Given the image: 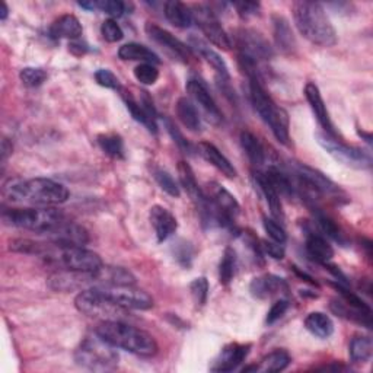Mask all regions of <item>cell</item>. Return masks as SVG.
<instances>
[{"label":"cell","mask_w":373,"mask_h":373,"mask_svg":"<svg viewBox=\"0 0 373 373\" xmlns=\"http://www.w3.org/2000/svg\"><path fill=\"white\" fill-rule=\"evenodd\" d=\"M69 190L63 184L48 178H9L2 185V197L11 204L56 206L69 200Z\"/></svg>","instance_id":"obj_1"},{"label":"cell","mask_w":373,"mask_h":373,"mask_svg":"<svg viewBox=\"0 0 373 373\" xmlns=\"http://www.w3.org/2000/svg\"><path fill=\"white\" fill-rule=\"evenodd\" d=\"M95 332L115 349L126 350L136 356L152 357L159 350L152 334L124 321H101Z\"/></svg>","instance_id":"obj_2"},{"label":"cell","mask_w":373,"mask_h":373,"mask_svg":"<svg viewBox=\"0 0 373 373\" xmlns=\"http://www.w3.org/2000/svg\"><path fill=\"white\" fill-rule=\"evenodd\" d=\"M293 19L299 33L312 44L332 47L337 44V33L321 4L299 0L292 6Z\"/></svg>","instance_id":"obj_3"},{"label":"cell","mask_w":373,"mask_h":373,"mask_svg":"<svg viewBox=\"0 0 373 373\" xmlns=\"http://www.w3.org/2000/svg\"><path fill=\"white\" fill-rule=\"evenodd\" d=\"M2 217L11 226L44 235L54 233L61 225L68 222L65 214L54 207L5 209Z\"/></svg>","instance_id":"obj_4"},{"label":"cell","mask_w":373,"mask_h":373,"mask_svg":"<svg viewBox=\"0 0 373 373\" xmlns=\"http://www.w3.org/2000/svg\"><path fill=\"white\" fill-rule=\"evenodd\" d=\"M120 356L114 346L97 332L86 335L75 352V362L88 370L93 372H110L118 366Z\"/></svg>","instance_id":"obj_5"},{"label":"cell","mask_w":373,"mask_h":373,"mask_svg":"<svg viewBox=\"0 0 373 373\" xmlns=\"http://www.w3.org/2000/svg\"><path fill=\"white\" fill-rule=\"evenodd\" d=\"M75 306L80 314L101 321H122L129 312V309L114 303L98 288L80 290L75 298Z\"/></svg>","instance_id":"obj_6"},{"label":"cell","mask_w":373,"mask_h":373,"mask_svg":"<svg viewBox=\"0 0 373 373\" xmlns=\"http://www.w3.org/2000/svg\"><path fill=\"white\" fill-rule=\"evenodd\" d=\"M53 245V251L47 260L63 267V270L95 273L104 266L101 257L97 253L86 250L85 246H58L54 242Z\"/></svg>","instance_id":"obj_7"},{"label":"cell","mask_w":373,"mask_h":373,"mask_svg":"<svg viewBox=\"0 0 373 373\" xmlns=\"http://www.w3.org/2000/svg\"><path fill=\"white\" fill-rule=\"evenodd\" d=\"M315 139L330 157L341 165L353 169H369L372 167L370 153L360 147L349 146L325 132H317Z\"/></svg>","instance_id":"obj_8"},{"label":"cell","mask_w":373,"mask_h":373,"mask_svg":"<svg viewBox=\"0 0 373 373\" xmlns=\"http://www.w3.org/2000/svg\"><path fill=\"white\" fill-rule=\"evenodd\" d=\"M293 169L299 178L302 189H305L312 196H331L338 199L341 196H345V191L340 189V185L331 181L321 171L299 162L293 164Z\"/></svg>","instance_id":"obj_9"},{"label":"cell","mask_w":373,"mask_h":373,"mask_svg":"<svg viewBox=\"0 0 373 373\" xmlns=\"http://www.w3.org/2000/svg\"><path fill=\"white\" fill-rule=\"evenodd\" d=\"M193 21L199 25L206 38L216 47L222 50H231L232 41L226 31L217 19L214 11L207 5H196L191 8Z\"/></svg>","instance_id":"obj_10"},{"label":"cell","mask_w":373,"mask_h":373,"mask_svg":"<svg viewBox=\"0 0 373 373\" xmlns=\"http://www.w3.org/2000/svg\"><path fill=\"white\" fill-rule=\"evenodd\" d=\"M98 288L108 299L124 309L147 310L153 306V299L149 293L142 289L135 288V285L127 286H95Z\"/></svg>","instance_id":"obj_11"},{"label":"cell","mask_w":373,"mask_h":373,"mask_svg":"<svg viewBox=\"0 0 373 373\" xmlns=\"http://www.w3.org/2000/svg\"><path fill=\"white\" fill-rule=\"evenodd\" d=\"M235 44L241 51L239 54L253 58L257 63L263 60H270L274 56L270 43L256 29H238L235 34Z\"/></svg>","instance_id":"obj_12"},{"label":"cell","mask_w":373,"mask_h":373,"mask_svg":"<svg viewBox=\"0 0 373 373\" xmlns=\"http://www.w3.org/2000/svg\"><path fill=\"white\" fill-rule=\"evenodd\" d=\"M145 31L150 40L159 44L162 48H165L167 53H169L174 58L182 61V63H190L191 58L194 57V51L190 48V46H186L185 43L178 40L169 31L161 28L159 25L153 22H146Z\"/></svg>","instance_id":"obj_13"},{"label":"cell","mask_w":373,"mask_h":373,"mask_svg":"<svg viewBox=\"0 0 373 373\" xmlns=\"http://www.w3.org/2000/svg\"><path fill=\"white\" fill-rule=\"evenodd\" d=\"M251 345H238L231 343L222 349V352L217 354L213 360L210 370L216 373H228L236 370L250 354Z\"/></svg>","instance_id":"obj_14"},{"label":"cell","mask_w":373,"mask_h":373,"mask_svg":"<svg viewBox=\"0 0 373 373\" xmlns=\"http://www.w3.org/2000/svg\"><path fill=\"white\" fill-rule=\"evenodd\" d=\"M207 199L211 201V204L219 210L228 221L232 224L241 213V206L233 194H231L224 185L217 182H210L207 185V191L204 193Z\"/></svg>","instance_id":"obj_15"},{"label":"cell","mask_w":373,"mask_h":373,"mask_svg":"<svg viewBox=\"0 0 373 373\" xmlns=\"http://www.w3.org/2000/svg\"><path fill=\"white\" fill-rule=\"evenodd\" d=\"M186 92L190 93V97L194 100V103L206 112L209 121H211L213 124L222 122V111L217 107L216 101L213 100L207 86L203 82L197 79H190L189 83H186Z\"/></svg>","instance_id":"obj_16"},{"label":"cell","mask_w":373,"mask_h":373,"mask_svg":"<svg viewBox=\"0 0 373 373\" xmlns=\"http://www.w3.org/2000/svg\"><path fill=\"white\" fill-rule=\"evenodd\" d=\"M305 97H306V101L310 107V110H312L314 115L317 117L320 126L324 129V132L330 136H337L335 133V129H334V124L331 121V117H330V112L327 110V105L322 100V95L321 92L318 89V86L312 82L306 83L305 86Z\"/></svg>","instance_id":"obj_17"},{"label":"cell","mask_w":373,"mask_h":373,"mask_svg":"<svg viewBox=\"0 0 373 373\" xmlns=\"http://www.w3.org/2000/svg\"><path fill=\"white\" fill-rule=\"evenodd\" d=\"M149 221L157 233L159 243L169 239L178 229L177 217L164 206H153L149 211Z\"/></svg>","instance_id":"obj_18"},{"label":"cell","mask_w":373,"mask_h":373,"mask_svg":"<svg viewBox=\"0 0 373 373\" xmlns=\"http://www.w3.org/2000/svg\"><path fill=\"white\" fill-rule=\"evenodd\" d=\"M177 171H178L179 184H181V186L184 189V191H185L186 194H189V197L193 200V203L197 206L199 211L201 213V211L207 207L209 199L206 197L204 191L200 189V185H199L197 179H196V175H194L193 168H191L189 164H186V162L181 161V162L178 164Z\"/></svg>","instance_id":"obj_19"},{"label":"cell","mask_w":373,"mask_h":373,"mask_svg":"<svg viewBox=\"0 0 373 373\" xmlns=\"http://www.w3.org/2000/svg\"><path fill=\"white\" fill-rule=\"evenodd\" d=\"M189 46L193 51H196L201 58H204L207 63L216 70L217 78L225 79V80H231L229 76V69L226 61L222 58V56L217 53L216 50H213L203 38L197 37V36H191L189 40Z\"/></svg>","instance_id":"obj_20"},{"label":"cell","mask_w":373,"mask_h":373,"mask_svg":"<svg viewBox=\"0 0 373 373\" xmlns=\"http://www.w3.org/2000/svg\"><path fill=\"white\" fill-rule=\"evenodd\" d=\"M289 290L288 283L282 277L274 274H264L261 277L254 278L250 285V292L257 299H270L273 296L286 293Z\"/></svg>","instance_id":"obj_21"},{"label":"cell","mask_w":373,"mask_h":373,"mask_svg":"<svg viewBox=\"0 0 373 373\" xmlns=\"http://www.w3.org/2000/svg\"><path fill=\"white\" fill-rule=\"evenodd\" d=\"M197 152L201 154L204 161H207L211 167H214L217 171L222 172L225 177L235 178L238 175L231 161L214 145L209 142H200L197 145Z\"/></svg>","instance_id":"obj_22"},{"label":"cell","mask_w":373,"mask_h":373,"mask_svg":"<svg viewBox=\"0 0 373 373\" xmlns=\"http://www.w3.org/2000/svg\"><path fill=\"white\" fill-rule=\"evenodd\" d=\"M271 21H273L274 41L277 47L285 54H293L298 44H296V38H295V34H293L289 21L282 15H273Z\"/></svg>","instance_id":"obj_23"},{"label":"cell","mask_w":373,"mask_h":373,"mask_svg":"<svg viewBox=\"0 0 373 373\" xmlns=\"http://www.w3.org/2000/svg\"><path fill=\"white\" fill-rule=\"evenodd\" d=\"M254 181L257 184V186L260 189L261 194L264 196L270 211L273 214L274 219L277 222H283L285 221V211H283V206H282V200H280L278 193L275 191V189L273 186V184L268 181V178L266 177L264 172H254Z\"/></svg>","instance_id":"obj_24"},{"label":"cell","mask_w":373,"mask_h":373,"mask_svg":"<svg viewBox=\"0 0 373 373\" xmlns=\"http://www.w3.org/2000/svg\"><path fill=\"white\" fill-rule=\"evenodd\" d=\"M292 363L290 354L283 350V349H277L267 356H264L258 364H251L242 369V372H264V373H275V372H283L285 369L289 367Z\"/></svg>","instance_id":"obj_25"},{"label":"cell","mask_w":373,"mask_h":373,"mask_svg":"<svg viewBox=\"0 0 373 373\" xmlns=\"http://www.w3.org/2000/svg\"><path fill=\"white\" fill-rule=\"evenodd\" d=\"M82 34V23L75 15H61L50 26V36L54 38L79 40Z\"/></svg>","instance_id":"obj_26"},{"label":"cell","mask_w":373,"mask_h":373,"mask_svg":"<svg viewBox=\"0 0 373 373\" xmlns=\"http://www.w3.org/2000/svg\"><path fill=\"white\" fill-rule=\"evenodd\" d=\"M306 253L314 261L320 264H327L334 257V250L330 242L318 235V233H309L306 238Z\"/></svg>","instance_id":"obj_27"},{"label":"cell","mask_w":373,"mask_h":373,"mask_svg":"<svg viewBox=\"0 0 373 373\" xmlns=\"http://www.w3.org/2000/svg\"><path fill=\"white\" fill-rule=\"evenodd\" d=\"M118 57L124 61H140V63H150V65H159L161 58L157 53H153L150 48L137 44L129 43L120 47Z\"/></svg>","instance_id":"obj_28"},{"label":"cell","mask_w":373,"mask_h":373,"mask_svg":"<svg viewBox=\"0 0 373 373\" xmlns=\"http://www.w3.org/2000/svg\"><path fill=\"white\" fill-rule=\"evenodd\" d=\"M330 308L332 312L340 318L357 322L360 325H364L366 328H372V314L347 305L343 299H332Z\"/></svg>","instance_id":"obj_29"},{"label":"cell","mask_w":373,"mask_h":373,"mask_svg":"<svg viewBox=\"0 0 373 373\" xmlns=\"http://www.w3.org/2000/svg\"><path fill=\"white\" fill-rule=\"evenodd\" d=\"M118 92H120V95H121L124 104H126L127 110L130 111L132 117H133L137 122L143 124V126H145L150 133L157 135V133H158V124H157V121L152 120V118L143 111V108L140 107L137 98L133 95V93H132L130 90H127L126 88H121Z\"/></svg>","instance_id":"obj_30"},{"label":"cell","mask_w":373,"mask_h":373,"mask_svg":"<svg viewBox=\"0 0 373 373\" xmlns=\"http://www.w3.org/2000/svg\"><path fill=\"white\" fill-rule=\"evenodd\" d=\"M164 14L171 25H174L175 28H190L193 23L191 8L179 2V0H169V2H167L164 5Z\"/></svg>","instance_id":"obj_31"},{"label":"cell","mask_w":373,"mask_h":373,"mask_svg":"<svg viewBox=\"0 0 373 373\" xmlns=\"http://www.w3.org/2000/svg\"><path fill=\"white\" fill-rule=\"evenodd\" d=\"M267 126H270L274 137L285 146L290 145V133H289V115L288 112L280 108L275 107L273 110V112L270 114V117L266 121Z\"/></svg>","instance_id":"obj_32"},{"label":"cell","mask_w":373,"mask_h":373,"mask_svg":"<svg viewBox=\"0 0 373 373\" xmlns=\"http://www.w3.org/2000/svg\"><path fill=\"white\" fill-rule=\"evenodd\" d=\"M177 117L190 132H201V118L196 105L189 98H179L175 104Z\"/></svg>","instance_id":"obj_33"},{"label":"cell","mask_w":373,"mask_h":373,"mask_svg":"<svg viewBox=\"0 0 373 373\" xmlns=\"http://www.w3.org/2000/svg\"><path fill=\"white\" fill-rule=\"evenodd\" d=\"M239 140L250 162L257 168L263 167L266 162V150L263 143L258 140V137L250 132H242Z\"/></svg>","instance_id":"obj_34"},{"label":"cell","mask_w":373,"mask_h":373,"mask_svg":"<svg viewBox=\"0 0 373 373\" xmlns=\"http://www.w3.org/2000/svg\"><path fill=\"white\" fill-rule=\"evenodd\" d=\"M305 328L318 338H328L334 332V322L324 312H310L305 318Z\"/></svg>","instance_id":"obj_35"},{"label":"cell","mask_w":373,"mask_h":373,"mask_svg":"<svg viewBox=\"0 0 373 373\" xmlns=\"http://www.w3.org/2000/svg\"><path fill=\"white\" fill-rule=\"evenodd\" d=\"M373 353V341L369 335H356L350 341L349 354L353 363H366Z\"/></svg>","instance_id":"obj_36"},{"label":"cell","mask_w":373,"mask_h":373,"mask_svg":"<svg viewBox=\"0 0 373 373\" xmlns=\"http://www.w3.org/2000/svg\"><path fill=\"white\" fill-rule=\"evenodd\" d=\"M264 174L268 178V181L273 184V186L278 193V196H285V197L290 199L295 194V186H293L290 178L285 172H282L275 167H270L267 169V172H264Z\"/></svg>","instance_id":"obj_37"},{"label":"cell","mask_w":373,"mask_h":373,"mask_svg":"<svg viewBox=\"0 0 373 373\" xmlns=\"http://www.w3.org/2000/svg\"><path fill=\"white\" fill-rule=\"evenodd\" d=\"M315 221H317V225L318 228L321 229L322 233H325L328 238H331L332 241L338 242L340 245L346 246L349 243L346 235L343 233V231L340 229V226L331 219L330 216L321 213V211H317L315 213Z\"/></svg>","instance_id":"obj_38"},{"label":"cell","mask_w":373,"mask_h":373,"mask_svg":"<svg viewBox=\"0 0 373 373\" xmlns=\"http://www.w3.org/2000/svg\"><path fill=\"white\" fill-rule=\"evenodd\" d=\"M97 142L103 152L108 154L112 159H124V142L120 135L115 133H107L100 135L97 137Z\"/></svg>","instance_id":"obj_39"},{"label":"cell","mask_w":373,"mask_h":373,"mask_svg":"<svg viewBox=\"0 0 373 373\" xmlns=\"http://www.w3.org/2000/svg\"><path fill=\"white\" fill-rule=\"evenodd\" d=\"M235 273H236V254H235L233 248L228 246L225 253H224L221 264H219L221 285H224V286L231 285V282L235 277Z\"/></svg>","instance_id":"obj_40"},{"label":"cell","mask_w":373,"mask_h":373,"mask_svg":"<svg viewBox=\"0 0 373 373\" xmlns=\"http://www.w3.org/2000/svg\"><path fill=\"white\" fill-rule=\"evenodd\" d=\"M153 177H154V179H157L158 185L161 186V189L167 194H169L171 197H175V199H178L181 196V191H179V186H178L177 181L172 178V175L168 171H165V169H154Z\"/></svg>","instance_id":"obj_41"},{"label":"cell","mask_w":373,"mask_h":373,"mask_svg":"<svg viewBox=\"0 0 373 373\" xmlns=\"http://www.w3.org/2000/svg\"><path fill=\"white\" fill-rule=\"evenodd\" d=\"M19 79L28 88H38L47 80V72L41 68H23L19 72Z\"/></svg>","instance_id":"obj_42"},{"label":"cell","mask_w":373,"mask_h":373,"mask_svg":"<svg viewBox=\"0 0 373 373\" xmlns=\"http://www.w3.org/2000/svg\"><path fill=\"white\" fill-rule=\"evenodd\" d=\"M164 124H165L167 132L169 133V136H171V139L174 140V143L179 147V150L184 152V153H186V154H191V153H193V146H191V143L185 139V136L181 133V130L175 126V122H174L172 120H169V118L165 117V118H164Z\"/></svg>","instance_id":"obj_43"},{"label":"cell","mask_w":373,"mask_h":373,"mask_svg":"<svg viewBox=\"0 0 373 373\" xmlns=\"http://www.w3.org/2000/svg\"><path fill=\"white\" fill-rule=\"evenodd\" d=\"M133 73L137 82L147 85V86L154 85L159 79V70L157 69V66L150 65V63H140L139 66L135 68Z\"/></svg>","instance_id":"obj_44"},{"label":"cell","mask_w":373,"mask_h":373,"mask_svg":"<svg viewBox=\"0 0 373 373\" xmlns=\"http://www.w3.org/2000/svg\"><path fill=\"white\" fill-rule=\"evenodd\" d=\"M190 293L194 299V303L197 308H201L206 305L209 298V282L206 277H197L190 283Z\"/></svg>","instance_id":"obj_45"},{"label":"cell","mask_w":373,"mask_h":373,"mask_svg":"<svg viewBox=\"0 0 373 373\" xmlns=\"http://www.w3.org/2000/svg\"><path fill=\"white\" fill-rule=\"evenodd\" d=\"M101 34H103V38L107 41V43H118L122 40L124 37V33L121 26L117 23V21H114L112 18L110 19H105L101 25Z\"/></svg>","instance_id":"obj_46"},{"label":"cell","mask_w":373,"mask_h":373,"mask_svg":"<svg viewBox=\"0 0 373 373\" xmlns=\"http://www.w3.org/2000/svg\"><path fill=\"white\" fill-rule=\"evenodd\" d=\"M263 225H264V229L267 232V235L278 242V243H285L288 241V235H286V231L283 229V226L277 224L275 219H271V217H267V216H263Z\"/></svg>","instance_id":"obj_47"},{"label":"cell","mask_w":373,"mask_h":373,"mask_svg":"<svg viewBox=\"0 0 373 373\" xmlns=\"http://www.w3.org/2000/svg\"><path fill=\"white\" fill-rule=\"evenodd\" d=\"M175 260L185 268H189L191 267V263H193V258H194V250H193V246L189 243V242H185V241H181L175 245Z\"/></svg>","instance_id":"obj_48"},{"label":"cell","mask_w":373,"mask_h":373,"mask_svg":"<svg viewBox=\"0 0 373 373\" xmlns=\"http://www.w3.org/2000/svg\"><path fill=\"white\" fill-rule=\"evenodd\" d=\"M97 9L110 15L111 18H120L126 12V4L120 0H97Z\"/></svg>","instance_id":"obj_49"},{"label":"cell","mask_w":373,"mask_h":373,"mask_svg":"<svg viewBox=\"0 0 373 373\" xmlns=\"http://www.w3.org/2000/svg\"><path fill=\"white\" fill-rule=\"evenodd\" d=\"M95 80L100 86H104L107 89L112 90H120L122 86L118 80V78L108 69H100L95 72Z\"/></svg>","instance_id":"obj_50"},{"label":"cell","mask_w":373,"mask_h":373,"mask_svg":"<svg viewBox=\"0 0 373 373\" xmlns=\"http://www.w3.org/2000/svg\"><path fill=\"white\" fill-rule=\"evenodd\" d=\"M289 306H290V303H289L288 299H278L275 303H273L271 309L268 310L266 322L268 325H273L274 322H277L280 318H282L288 312Z\"/></svg>","instance_id":"obj_51"},{"label":"cell","mask_w":373,"mask_h":373,"mask_svg":"<svg viewBox=\"0 0 373 373\" xmlns=\"http://www.w3.org/2000/svg\"><path fill=\"white\" fill-rule=\"evenodd\" d=\"M260 246H261V251L266 253L268 257L274 258V260H283L285 258V246L283 243H278L275 241H267V239H263L260 241Z\"/></svg>","instance_id":"obj_52"},{"label":"cell","mask_w":373,"mask_h":373,"mask_svg":"<svg viewBox=\"0 0 373 373\" xmlns=\"http://www.w3.org/2000/svg\"><path fill=\"white\" fill-rule=\"evenodd\" d=\"M232 6L236 9L238 15L242 19H248L251 16L260 15V9H261V5L257 2H235L232 4Z\"/></svg>","instance_id":"obj_53"},{"label":"cell","mask_w":373,"mask_h":373,"mask_svg":"<svg viewBox=\"0 0 373 373\" xmlns=\"http://www.w3.org/2000/svg\"><path fill=\"white\" fill-rule=\"evenodd\" d=\"M12 150H14L12 143L8 139H4V142H2V152H0V154H2V165H6V161L12 154Z\"/></svg>","instance_id":"obj_54"},{"label":"cell","mask_w":373,"mask_h":373,"mask_svg":"<svg viewBox=\"0 0 373 373\" xmlns=\"http://www.w3.org/2000/svg\"><path fill=\"white\" fill-rule=\"evenodd\" d=\"M0 8H2V9H0V19L6 21V18L9 16V8H8V5L5 2L0 4Z\"/></svg>","instance_id":"obj_55"},{"label":"cell","mask_w":373,"mask_h":373,"mask_svg":"<svg viewBox=\"0 0 373 373\" xmlns=\"http://www.w3.org/2000/svg\"><path fill=\"white\" fill-rule=\"evenodd\" d=\"M359 135H360L369 145L372 143V136H370V133H364V132H360V130H359Z\"/></svg>","instance_id":"obj_56"}]
</instances>
